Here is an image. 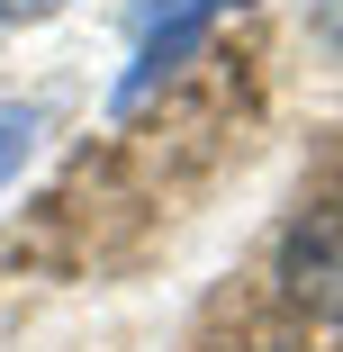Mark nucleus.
<instances>
[{
	"instance_id": "nucleus-1",
	"label": "nucleus",
	"mask_w": 343,
	"mask_h": 352,
	"mask_svg": "<svg viewBox=\"0 0 343 352\" xmlns=\"http://www.w3.org/2000/svg\"><path fill=\"white\" fill-rule=\"evenodd\" d=\"M280 298L316 325H343V199L289 217L280 235Z\"/></svg>"
},
{
	"instance_id": "nucleus-2",
	"label": "nucleus",
	"mask_w": 343,
	"mask_h": 352,
	"mask_svg": "<svg viewBox=\"0 0 343 352\" xmlns=\"http://www.w3.org/2000/svg\"><path fill=\"white\" fill-rule=\"evenodd\" d=\"M226 10H244V0H145V10H135V63L118 73V109H135L163 73H181Z\"/></svg>"
},
{
	"instance_id": "nucleus-3",
	"label": "nucleus",
	"mask_w": 343,
	"mask_h": 352,
	"mask_svg": "<svg viewBox=\"0 0 343 352\" xmlns=\"http://www.w3.org/2000/svg\"><path fill=\"white\" fill-rule=\"evenodd\" d=\"M36 135H45V109L36 100H0V190L36 163Z\"/></svg>"
},
{
	"instance_id": "nucleus-4",
	"label": "nucleus",
	"mask_w": 343,
	"mask_h": 352,
	"mask_svg": "<svg viewBox=\"0 0 343 352\" xmlns=\"http://www.w3.org/2000/svg\"><path fill=\"white\" fill-rule=\"evenodd\" d=\"M316 45H325V63L343 73V0H316Z\"/></svg>"
},
{
	"instance_id": "nucleus-5",
	"label": "nucleus",
	"mask_w": 343,
	"mask_h": 352,
	"mask_svg": "<svg viewBox=\"0 0 343 352\" xmlns=\"http://www.w3.org/2000/svg\"><path fill=\"white\" fill-rule=\"evenodd\" d=\"M54 10H73V0H0V28H19V19H54Z\"/></svg>"
}]
</instances>
